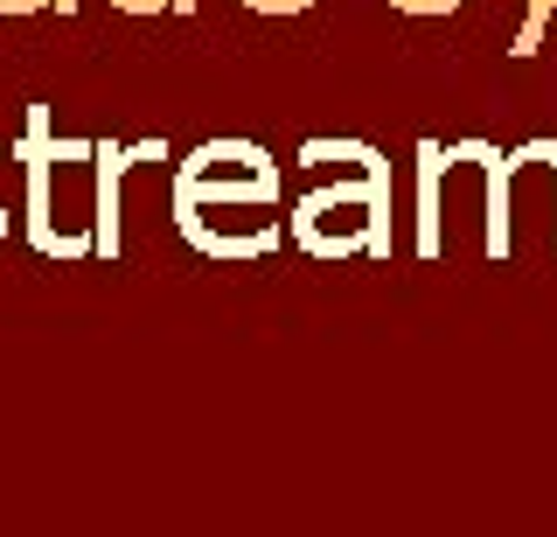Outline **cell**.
<instances>
[{"instance_id": "obj_1", "label": "cell", "mask_w": 557, "mask_h": 537, "mask_svg": "<svg viewBox=\"0 0 557 537\" xmlns=\"http://www.w3.org/2000/svg\"><path fill=\"white\" fill-rule=\"evenodd\" d=\"M28 245L49 258H112L119 252V175L126 154L112 141H57L49 112H28Z\"/></svg>"}, {"instance_id": "obj_2", "label": "cell", "mask_w": 557, "mask_h": 537, "mask_svg": "<svg viewBox=\"0 0 557 537\" xmlns=\"http://www.w3.org/2000/svg\"><path fill=\"white\" fill-rule=\"evenodd\" d=\"M265 217L278 210V168L265 147L251 141H209L182 161V175H174V217H182V231H196L209 217Z\"/></svg>"}, {"instance_id": "obj_3", "label": "cell", "mask_w": 557, "mask_h": 537, "mask_svg": "<svg viewBox=\"0 0 557 537\" xmlns=\"http://www.w3.org/2000/svg\"><path fill=\"white\" fill-rule=\"evenodd\" d=\"M391 188H383V161L370 154L362 182H335V188H313V196L293 210V237L313 258H348V252H391Z\"/></svg>"}, {"instance_id": "obj_4", "label": "cell", "mask_w": 557, "mask_h": 537, "mask_svg": "<svg viewBox=\"0 0 557 537\" xmlns=\"http://www.w3.org/2000/svg\"><path fill=\"white\" fill-rule=\"evenodd\" d=\"M0 8H8V14H28V8H63V14H70L77 0H0Z\"/></svg>"}, {"instance_id": "obj_5", "label": "cell", "mask_w": 557, "mask_h": 537, "mask_svg": "<svg viewBox=\"0 0 557 537\" xmlns=\"http://www.w3.org/2000/svg\"><path fill=\"white\" fill-rule=\"evenodd\" d=\"M0 237H8V210H0Z\"/></svg>"}]
</instances>
